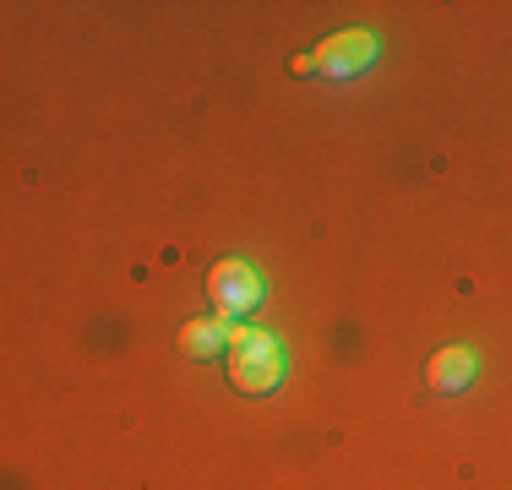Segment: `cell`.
I'll return each instance as SVG.
<instances>
[{"instance_id":"6da1fadb","label":"cell","mask_w":512,"mask_h":490,"mask_svg":"<svg viewBox=\"0 0 512 490\" xmlns=\"http://www.w3.org/2000/svg\"><path fill=\"white\" fill-rule=\"evenodd\" d=\"M229 343H235V365H229L235 387H246V392H267V387H278V376H284V360H278L273 338L235 327V333H229Z\"/></svg>"},{"instance_id":"7a4b0ae2","label":"cell","mask_w":512,"mask_h":490,"mask_svg":"<svg viewBox=\"0 0 512 490\" xmlns=\"http://www.w3.org/2000/svg\"><path fill=\"white\" fill-rule=\"evenodd\" d=\"M207 300H213L218 316H246L262 300V284H256V273L246 262H218L207 273Z\"/></svg>"},{"instance_id":"3957f363","label":"cell","mask_w":512,"mask_h":490,"mask_svg":"<svg viewBox=\"0 0 512 490\" xmlns=\"http://www.w3.org/2000/svg\"><path fill=\"white\" fill-rule=\"evenodd\" d=\"M474 382V354L469 349H442L436 360H425V387L431 392H458Z\"/></svg>"},{"instance_id":"277c9868","label":"cell","mask_w":512,"mask_h":490,"mask_svg":"<svg viewBox=\"0 0 512 490\" xmlns=\"http://www.w3.org/2000/svg\"><path fill=\"white\" fill-rule=\"evenodd\" d=\"M224 316H213V322H191L186 333H180V354H186V360H207V354H218L224 349Z\"/></svg>"}]
</instances>
